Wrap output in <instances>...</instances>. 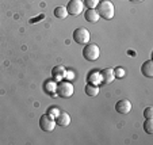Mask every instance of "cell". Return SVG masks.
Listing matches in <instances>:
<instances>
[{
    "instance_id": "11",
    "label": "cell",
    "mask_w": 153,
    "mask_h": 145,
    "mask_svg": "<svg viewBox=\"0 0 153 145\" xmlns=\"http://www.w3.org/2000/svg\"><path fill=\"white\" fill-rule=\"evenodd\" d=\"M141 72H142V75L146 76L148 79L153 77V61L152 60H148V61H145L144 64H142Z\"/></svg>"
},
{
    "instance_id": "13",
    "label": "cell",
    "mask_w": 153,
    "mask_h": 145,
    "mask_svg": "<svg viewBox=\"0 0 153 145\" xmlns=\"http://www.w3.org/2000/svg\"><path fill=\"white\" fill-rule=\"evenodd\" d=\"M53 14H54V16L58 18V19H65V18L69 15L67 11V7H56Z\"/></svg>"
},
{
    "instance_id": "9",
    "label": "cell",
    "mask_w": 153,
    "mask_h": 145,
    "mask_svg": "<svg viewBox=\"0 0 153 145\" xmlns=\"http://www.w3.org/2000/svg\"><path fill=\"white\" fill-rule=\"evenodd\" d=\"M100 79L103 84H110L115 80V75H114V69L113 68H106L100 72Z\"/></svg>"
},
{
    "instance_id": "15",
    "label": "cell",
    "mask_w": 153,
    "mask_h": 145,
    "mask_svg": "<svg viewBox=\"0 0 153 145\" xmlns=\"http://www.w3.org/2000/svg\"><path fill=\"white\" fill-rule=\"evenodd\" d=\"M144 129L148 134L153 133V121H152V118H146V121L144 122Z\"/></svg>"
},
{
    "instance_id": "7",
    "label": "cell",
    "mask_w": 153,
    "mask_h": 145,
    "mask_svg": "<svg viewBox=\"0 0 153 145\" xmlns=\"http://www.w3.org/2000/svg\"><path fill=\"white\" fill-rule=\"evenodd\" d=\"M54 121H56V125L58 126H68L71 123V117L67 111H58V114L54 117Z\"/></svg>"
},
{
    "instance_id": "1",
    "label": "cell",
    "mask_w": 153,
    "mask_h": 145,
    "mask_svg": "<svg viewBox=\"0 0 153 145\" xmlns=\"http://www.w3.org/2000/svg\"><path fill=\"white\" fill-rule=\"evenodd\" d=\"M98 14L100 18L106 20H110L114 18V14H115V8H114V4L111 3L110 0H100L98 3Z\"/></svg>"
},
{
    "instance_id": "19",
    "label": "cell",
    "mask_w": 153,
    "mask_h": 145,
    "mask_svg": "<svg viewBox=\"0 0 153 145\" xmlns=\"http://www.w3.org/2000/svg\"><path fill=\"white\" fill-rule=\"evenodd\" d=\"M58 107H56V106H52V107H49V111H48V114H49V115H52L53 118H54L56 115H57L58 114Z\"/></svg>"
},
{
    "instance_id": "17",
    "label": "cell",
    "mask_w": 153,
    "mask_h": 145,
    "mask_svg": "<svg viewBox=\"0 0 153 145\" xmlns=\"http://www.w3.org/2000/svg\"><path fill=\"white\" fill-rule=\"evenodd\" d=\"M90 81H91V84H96V83H100L102 79H100V73H92L90 77Z\"/></svg>"
},
{
    "instance_id": "5",
    "label": "cell",
    "mask_w": 153,
    "mask_h": 145,
    "mask_svg": "<svg viewBox=\"0 0 153 145\" xmlns=\"http://www.w3.org/2000/svg\"><path fill=\"white\" fill-rule=\"evenodd\" d=\"M39 128L42 129L43 132H53L56 128V121L52 115L49 114H43L41 115V119H39Z\"/></svg>"
},
{
    "instance_id": "10",
    "label": "cell",
    "mask_w": 153,
    "mask_h": 145,
    "mask_svg": "<svg viewBox=\"0 0 153 145\" xmlns=\"http://www.w3.org/2000/svg\"><path fill=\"white\" fill-rule=\"evenodd\" d=\"M52 75H53V79H54L56 81H61L64 77H65V75H67V69H65L64 65H57V67L53 68Z\"/></svg>"
},
{
    "instance_id": "4",
    "label": "cell",
    "mask_w": 153,
    "mask_h": 145,
    "mask_svg": "<svg viewBox=\"0 0 153 145\" xmlns=\"http://www.w3.org/2000/svg\"><path fill=\"white\" fill-rule=\"evenodd\" d=\"M90 38H91L90 31L87 29H84V27L76 29L75 31H73V39H75V42H77V44H80V45H87L90 42Z\"/></svg>"
},
{
    "instance_id": "3",
    "label": "cell",
    "mask_w": 153,
    "mask_h": 145,
    "mask_svg": "<svg viewBox=\"0 0 153 145\" xmlns=\"http://www.w3.org/2000/svg\"><path fill=\"white\" fill-rule=\"evenodd\" d=\"M100 56V49L96 44H88L84 46L83 49V57L88 61H96Z\"/></svg>"
},
{
    "instance_id": "8",
    "label": "cell",
    "mask_w": 153,
    "mask_h": 145,
    "mask_svg": "<svg viewBox=\"0 0 153 145\" xmlns=\"http://www.w3.org/2000/svg\"><path fill=\"white\" fill-rule=\"evenodd\" d=\"M115 110H117V113H119V114H127L131 110V103H130V100H127V99H121V100L117 102Z\"/></svg>"
},
{
    "instance_id": "2",
    "label": "cell",
    "mask_w": 153,
    "mask_h": 145,
    "mask_svg": "<svg viewBox=\"0 0 153 145\" xmlns=\"http://www.w3.org/2000/svg\"><path fill=\"white\" fill-rule=\"evenodd\" d=\"M73 86L71 84L69 81H58L57 87H56V94H57L60 98H64V99H68L73 95Z\"/></svg>"
},
{
    "instance_id": "21",
    "label": "cell",
    "mask_w": 153,
    "mask_h": 145,
    "mask_svg": "<svg viewBox=\"0 0 153 145\" xmlns=\"http://www.w3.org/2000/svg\"><path fill=\"white\" fill-rule=\"evenodd\" d=\"M43 18H45V15H39V16H38V18H35V19H34V18H33V19H30V23H37L38 20L43 19Z\"/></svg>"
},
{
    "instance_id": "20",
    "label": "cell",
    "mask_w": 153,
    "mask_h": 145,
    "mask_svg": "<svg viewBox=\"0 0 153 145\" xmlns=\"http://www.w3.org/2000/svg\"><path fill=\"white\" fill-rule=\"evenodd\" d=\"M144 117L145 118H152L153 117V109L152 107H146L144 110Z\"/></svg>"
},
{
    "instance_id": "12",
    "label": "cell",
    "mask_w": 153,
    "mask_h": 145,
    "mask_svg": "<svg viewBox=\"0 0 153 145\" xmlns=\"http://www.w3.org/2000/svg\"><path fill=\"white\" fill-rule=\"evenodd\" d=\"M84 18L91 23H96L99 20V14L95 8H87V11L84 12Z\"/></svg>"
},
{
    "instance_id": "16",
    "label": "cell",
    "mask_w": 153,
    "mask_h": 145,
    "mask_svg": "<svg viewBox=\"0 0 153 145\" xmlns=\"http://www.w3.org/2000/svg\"><path fill=\"white\" fill-rule=\"evenodd\" d=\"M99 0H84L83 4L87 7V8H95L96 6H98Z\"/></svg>"
},
{
    "instance_id": "22",
    "label": "cell",
    "mask_w": 153,
    "mask_h": 145,
    "mask_svg": "<svg viewBox=\"0 0 153 145\" xmlns=\"http://www.w3.org/2000/svg\"><path fill=\"white\" fill-rule=\"evenodd\" d=\"M130 1H133V3H141V1H144V0H130Z\"/></svg>"
},
{
    "instance_id": "14",
    "label": "cell",
    "mask_w": 153,
    "mask_h": 145,
    "mask_svg": "<svg viewBox=\"0 0 153 145\" xmlns=\"http://www.w3.org/2000/svg\"><path fill=\"white\" fill-rule=\"evenodd\" d=\"M85 94L91 98H95L99 94V87L96 84H87L85 86Z\"/></svg>"
},
{
    "instance_id": "18",
    "label": "cell",
    "mask_w": 153,
    "mask_h": 145,
    "mask_svg": "<svg viewBox=\"0 0 153 145\" xmlns=\"http://www.w3.org/2000/svg\"><path fill=\"white\" fill-rule=\"evenodd\" d=\"M114 75H115V79H117V77H118V79H122V77H125L126 72H125L123 68H115V69H114Z\"/></svg>"
},
{
    "instance_id": "6",
    "label": "cell",
    "mask_w": 153,
    "mask_h": 145,
    "mask_svg": "<svg viewBox=\"0 0 153 145\" xmlns=\"http://www.w3.org/2000/svg\"><path fill=\"white\" fill-rule=\"evenodd\" d=\"M84 4L81 0H71L67 6V11L69 15H73V16H77L83 12Z\"/></svg>"
}]
</instances>
